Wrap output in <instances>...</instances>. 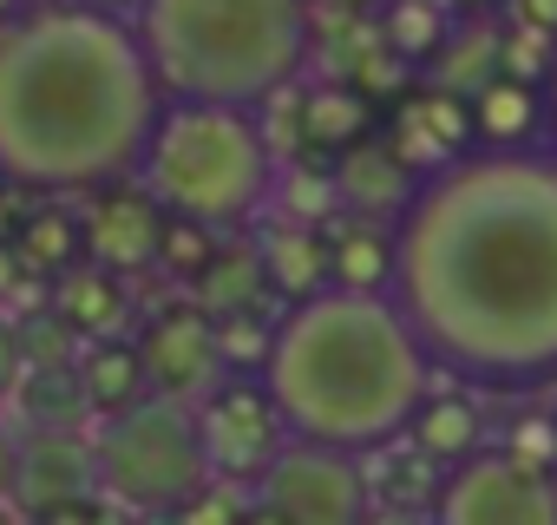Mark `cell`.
Wrapping results in <instances>:
<instances>
[{
	"mask_svg": "<svg viewBox=\"0 0 557 525\" xmlns=\"http://www.w3.org/2000/svg\"><path fill=\"white\" fill-rule=\"evenodd\" d=\"M394 309L472 394L557 388V151H485L420 178L394 223Z\"/></svg>",
	"mask_w": 557,
	"mask_h": 525,
	"instance_id": "1",
	"label": "cell"
},
{
	"mask_svg": "<svg viewBox=\"0 0 557 525\" xmlns=\"http://www.w3.org/2000/svg\"><path fill=\"white\" fill-rule=\"evenodd\" d=\"M164 112L132 21L53 0L0 21V178L73 197L132 184Z\"/></svg>",
	"mask_w": 557,
	"mask_h": 525,
	"instance_id": "2",
	"label": "cell"
},
{
	"mask_svg": "<svg viewBox=\"0 0 557 525\" xmlns=\"http://www.w3.org/2000/svg\"><path fill=\"white\" fill-rule=\"evenodd\" d=\"M433 381L440 368L413 322L394 309V296L348 290H322L275 316V349L262 368V388L289 440L335 447L355 460L400 440Z\"/></svg>",
	"mask_w": 557,
	"mask_h": 525,
	"instance_id": "3",
	"label": "cell"
},
{
	"mask_svg": "<svg viewBox=\"0 0 557 525\" xmlns=\"http://www.w3.org/2000/svg\"><path fill=\"white\" fill-rule=\"evenodd\" d=\"M132 34L164 99L197 106H269L309 66V0H145Z\"/></svg>",
	"mask_w": 557,
	"mask_h": 525,
	"instance_id": "4",
	"label": "cell"
},
{
	"mask_svg": "<svg viewBox=\"0 0 557 525\" xmlns=\"http://www.w3.org/2000/svg\"><path fill=\"white\" fill-rule=\"evenodd\" d=\"M275 178L283 158L262 112L164 99L132 184H145L164 217H190L216 236H249L275 210Z\"/></svg>",
	"mask_w": 557,
	"mask_h": 525,
	"instance_id": "5",
	"label": "cell"
},
{
	"mask_svg": "<svg viewBox=\"0 0 557 525\" xmlns=\"http://www.w3.org/2000/svg\"><path fill=\"white\" fill-rule=\"evenodd\" d=\"M197 486H210L197 407L151 394L132 414H119V420L99 427V492L112 505L158 518V512L184 505Z\"/></svg>",
	"mask_w": 557,
	"mask_h": 525,
	"instance_id": "6",
	"label": "cell"
},
{
	"mask_svg": "<svg viewBox=\"0 0 557 525\" xmlns=\"http://www.w3.org/2000/svg\"><path fill=\"white\" fill-rule=\"evenodd\" d=\"M197 434H203V460H210V479L223 486H262V473L283 460L289 447V427L275 414L262 375H223L203 401H197Z\"/></svg>",
	"mask_w": 557,
	"mask_h": 525,
	"instance_id": "7",
	"label": "cell"
},
{
	"mask_svg": "<svg viewBox=\"0 0 557 525\" xmlns=\"http://www.w3.org/2000/svg\"><path fill=\"white\" fill-rule=\"evenodd\" d=\"M426 525H557V473L485 447L440 479Z\"/></svg>",
	"mask_w": 557,
	"mask_h": 525,
	"instance_id": "8",
	"label": "cell"
},
{
	"mask_svg": "<svg viewBox=\"0 0 557 525\" xmlns=\"http://www.w3.org/2000/svg\"><path fill=\"white\" fill-rule=\"evenodd\" d=\"M256 499L283 525H368L374 518L361 460L335 447H302V440L283 447V460L262 473Z\"/></svg>",
	"mask_w": 557,
	"mask_h": 525,
	"instance_id": "9",
	"label": "cell"
},
{
	"mask_svg": "<svg viewBox=\"0 0 557 525\" xmlns=\"http://www.w3.org/2000/svg\"><path fill=\"white\" fill-rule=\"evenodd\" d=\"M138 362H145V381L158 401H184L197 407L216 381H223V355H216V322L184 296V303H164L151 309V322H138Z\"/></svg>",
	"mask_w": 557,
	"mask_h": 525,
	"instance_id": "10",
	"label": "cell"
},
{
	"mask_svg": "<svg viewBox=\"0 0 557 525\" xmlns=\"http://www.w3.org/2000/svg\"><path fill=\"white\" fill-rule=\"evenodd\" d=\"M79 230H86V262L119 283L158 270V243H164V210L151 204L145 184H112L99 191L86 210H79Z\"/></svg>",
	"mask_w": 557,
	"mask_h": 525,
	"instance_id": "11",
	"label": "cell"
},
{
	"mask_svg": "<svg viewBox=\"0 0 557 525\" xmlns=\"http://www.w3.org/2000/svg\"><path fill=\"white\" fill-rule=\"evenodd\" d=\"M99 492V434L86 427H34L21 440V473H14V499L40 518L53 505L92 499Z\"/></svg>",
	"mask_w": 557,
	"mask_h": 525,
	"instance_id": "12",
	"label": "cell"
},
{
	"mask_svg": "<svg viewBox=\"0 0 557 525\" xmlns=\"http://www.w3.org/2000/svg\"><path fill=\"white\" fill-rule=\"evenodd\" d=\"M472 145H479V132H472V99H459V93H446V86L413 93V99L394 112V125H387V151H394L407 171H420V178H433L440 164L466 158Z\"/></svg>",
	"mask_w": 557,
	"mask_h": 525,
	"instance_id": "13",
	"label": "cell"
},
{
	"mask_svg": "<svg viewBox=\"0 0 557 525\" xmlns=\"http://www.w3.org/2000/svg\"><path fill=\"white\" fill-rule=\"evenodd\" d=\"M256 256H262V277H269V290H275V303H283V309H296V303L335 290V283H329V236L309 230V223L262 217Z\"/></svg>",
	"mask_w": 557,
	"mask_h": 525,
	"instance_id": "14",
	"label": "cell"
},
{
	"mask_svg": "<svg viewBox=\"0 0 557 525\" xmlns=\"http://www.w3.org/2000/svg\"><path fill=\"white\" fill-rule=\"evenodd\" d=\"M335 191H342V210L348 217H368V223H400L413 191H420V171H407L387 145H355L335 158Z\"/></svg>",
	"mask_w": 557,
	"mask_h": 525,
	"instance_id": "15",
	"label": "cell"
},
{
	"mask_svg": "<svg viewBox=\"0 0 557 525\" xmlns=\"http://www.w3.org/2000/svg\"><path fill=\"white\" fill-rule=\"evenodd\" d=\"M407 440H413L440 473L466 466L472 453H485V407H479V394L440 375V381H433V394L420 401V414H413Z\"/></svg>",
	"mask_w": 557,
	"mask_h": 525,
	"instance_id": "16",
	"label": "cell"
},
{
	"mask_svg": "<svg viewBox=\"0 0 557 525\" xmlns=\"http://www.w3.org/2000/svg\"><path fill=\"white\" fill-rule=\"evenodd\" d=\"M329 283L348 296H394V223L368 217H335L329 230Z\"/></svg>",
	"mask_w": 557,
	"mask_h": 525,
	"instance_id": "17",
	"label": "cell"
},
{
	"mask_svg": "<svg viewBox=\"0 0 557 525\" xmlns=\"http://www.w3.org/2000/svg\"><path fill=\"white\" fill-rule=\"evenodd\" d=\"M73 375H79V394H86V414L92 420H119L138 401H151V381H145V362H138V342L132 335L86 342L79 362H73Z\"/></svg>",
	"mask_w": 557,
	"mask_h": 525,
	"instance_id": "18",
	"label": "cell"
},
{
	"mask_svg": "<svg viewBox=\"0 0 557 525\" xmlns=\"http://www.w3.org/2000/svg\"><path fill=\"white\" fill-rule=\"evenodd\" d=\"M190 303H197L210 322H223V316H269L275 290H269V277H262V256H256L249 236H230V243L210 256V270L190 283Z\"/></svg>",
	"mask_w": 557,
	"mask_h": 525,
	"instance_id": "19",
	"label": "cell"
},
{
	"mask_svg": "<svg viewBox=\"0 0 557 525\" xmlns=\"http://www.w3.org/2000/svg\"><path fill=\"white\" fill-rule=\"evenodd\" d=\"M472 132H479L485 151H524V145H537L544 138V86L511 80V73L485 80L472 93Z\"/></svg>",
	"mask_w": 557,
	"mask_h": 525,
	"instance_id": "20",
	"label": "cell"
},
{
	"mask_svg": "<svg viewBox=\"0 0 557 525\" xmlns=\"http://www.w3.org/2000/svg\"><path fill=\"white\" fill-rule=\"evenodd\" d=\"M361 473H368V499H374V512H413V518H426L433 512V499H440V466L400 434V440H387V447H374V453H361Z\"/></svg>",
	"mask_w": 557,
	"mask_h": 525,
	"instance_id": "21",
	"label": "cell"
},
{
	"mask_svg": "<svg viewBox=\"0 0 557 525\" xmlns=\"http://www.w3.org/2000/svg\"><path fill=\"white\" fill-rule=\"evenodd\" d=\"M53 316H60L79 342H106V335H125L132 296H125L119 277H106V270H92V262H79V270H66L60 290H53Z\"/></svg>",
	"mask_w": 557,
	"mask_h": 525,
	"instance_id": "22",
	"label": "cell"
},
{
	"mask_svg": "<svg viewBox=\"0 0 557 525\" xmlns=\"http://www.w3.org/2000/svg\"><path fill=\"white\" fill-rule=\"evenodd\" d=\"M368 119L374 112H368L361 86H342V80L309 86V99H302V145L322 151V158H342V151L368 145Z\"/></svg>",
	"mask_w": 557,
	"mask_h": 525,
	"instance_id": "23",
	"label": "cell"
},
{
	"mask_svg": "<svg viewBox=\"0 0 557 525\" xmlns=\"http://www.w3.org/2000/svg\"><path fill=\"white\" fill-rule=\"evenodd\" d=\"M14 249L34 277H66L86 262V230H79V210L66 204H40V210H21L14 223Z\"/></svg>",
	"mask_w": 557,
	"mask_h": 525,
	"instance_id": "24",
	"label": "cell"
},
{
	"mask_svg": "<svg viewBox=\"0 0 557 525\" xmlns=\"http://www.w3.org/2000/svg\"><path fill=\"white\" fill-rule=\"evenodd\" d=\"M453 40V8L446 0H387V14H381V47L407 66L446 53Z\"/></svg>",
	"mask_w": 557,
	"mask_h": 525,
	"instance_id": "25",
	"label": "cell"
},
{
	"mask_svg": "<svg viewBox=\"0 0 557 525\" xmlns=\"http://www.w3.org/2000/svg\"><path fill=\"white\" fill-rule=\"evenodd\" d=\"M269 217H289V223H309V230H329L342 217V191H335V164H309V151L296 164H283V178H275V210Z\"/></svg>",
	"mask_w": 557,
	"mask_h": 525,
	"instance_id": "26",
	"label": "cell"
},
{
	"mask_svg": "<svg viewBox=\"0 0 557 525\" xmlns=\"http://www.w3.org/2000/svg\"><path fill=\"white\" fill-rule=\"evenodd\" d=\"M14 414L27 427H79V420H92L73 368H27L14 381Z\"/></svg>",
	"mask_w": 557,
	"mask_h": 525,
	"instance_id": "27",
	"label": "cell"
},
{
	"mask_svg": "<svg viewBox=\"0 0 557 525\" xmlns=\"http://www.w3.org/2000/svg\"><path fill=\"white\" fill-rule=\"evenodd\" d=\"M223 249V236L216 230H203V223H190V217H164V243H158V270L164 277H177L184 290L210 270V256Z\"/></svg>",
	"mask_w": 557,
	"mask_h": 525,
	"instance_id": "28",
	"label": "cell"
},
{
	"mask_svg": "<svg viewBox=\"0 0 557 525\" xmlns=\"http://www.w3.org/2000/svg\"><path fill=\"white\" fill-rule=\"evenodd\" d=\"M269 349H275V322L269 316H223L216 322L223 375H262L269 368Z\"/></svg>",
	"mask_w": 557,
	"mask_h": 525,
	"instance_id": "29",
	"label": "cell"
},
{
	"mask_svg": "<svg viewBox=\"0 0 557 525\" xmlns=\"http://www.w3.org/2000/svg\"><path fill=\"white\" fill-rule=\"evenodd\" d=\"M243 512H249L243 486H223V479H210V486H197L184 505L158 512V525H243Z\"/></svg>",
	"mask_w": 557,
	"mask_h": 525,
	"instance_id": "30",
	"label": "cell"
},
{
	"mask_svg": "<svg viewBox=\"0 0 557 525\" xmlns=\"http://www.w3.org/2000/svg\"><path fill=\"white\" fill-rule=\"evenodd\" d=\"M79 349H86V342H79L60 316H27V322H21V355H27V368H73Z\"/></svg>",
	"mask_w": 557,
	"mask_h": 525,
	"instance_id": "31",
	"label": "cell"
},
{
	"mask_svg": "<svg viewBox=\"0 0 557 525\" xmlns=\"http://www.w3.org/2000/svg\"><path fill=\"white\" fill-rule=\"evenodd\" d=\"M498 453H511V460H524L537 473H557V420H537V414L511 420V434L498 440Z\"/></svg>",
	"mask_w": 557,
	"mask_h": 525,
	"instance_id": "32",
	"label": "cell"
},
{
	"mask_svg": "<svg viewBox=\"0 0 557 525\" xmlns=\"http://www.w3.org/2000/svg\"><path fill=\"white\" fill-rule=\"evenodd\" d=\"M40 525H125V518H119V505L106 492H92V499H73V505L40 512Z\"/></svg>",
	"mask_w": 557,
	"mask_h": 525,
	"instance_id": "33",
	"label": "cell"
},
{
	"mask_svg": "<svg viewBox=\"0 0 557 525\" xmlns=\"http://www.w3.org/2000/svg\"><path fill=\"white\" fill-rule=\"evenodd\" d=\"M27 375V355H21V329L0 316V401H14V381Z\"/></svg>",
	"mask_w": 557,
	"mask_h": 525,
	"instance_id": "34",
	"label": "cell"
},
{
	"mask_svg": "<svg viewBox=\"0 0 557 525\" xmlns=\"http://www.w3.org/2000/svg\"><path fill=\"white\" fill-rule=\"evenodd\" d=\"M400 80H407V60H394L387 47L361 60V93H387V86H400Z\"/></svg>",
	"mask_w": 557,
	"mask_h": 525,
	"instance_id": "35",
	"label": "cell"
},
{
	"mask_svg": "<svg viewBox=\"0 0 557 525\" xmlns=\"http://www.w3.org/2000/svg\"><path fill=\"white\" fill-rule=\"evenodd\" d=\"M511 21H518V27H537V34L557 40V0H511Z\"/></svg>",
	"mask_w": 557,
	"mask_h": 525,
	"instance_id": "36",
	"label": "cell"
},
{
	"mask_svg": "<svg viewBox=\"0 0 557 525\" xmlns=\"http://www.w3.org/2000/svg\"><path fill=\"white\" fill-rule=\"evenodd\" d=\"M27 262H21V249L8 243V236H0V296H14V290H27Z\"/></svg>",
	"mask_w": 557,
	"mask_h": 525,
	"instance_id": "37",
	"label": "cell"
},
{
	"mask_svg": "<svg viewBox=\"0 0 557 525\" xmlns=\"http://www.w3.org/2000/svg\"><path fill=\"white\" fill-rule=\"evenodd\" d=\"M14 473H21V434L0 427V499L14 492Z\"/></svg>",
	"mask_w": 557,
	"mask_h": 525,
	"instance_id": "38",
	"label": "cell"
},
{
	"mask_svg": "<svg viewBox=\"0 0 557 525\" xmlns=\"http://www.w3.org/2000/svg\"><path fill=\"white\" fill-rule=\"evenodd\" d=\"M544 145L557 151V60H550V80H544Z\"/></svg>",
	"mask_w": 557,
	"mask_h": 525,
	"instance_id": "39",
	"label": "cell"
},
{
	"mask_svg": "<svg viewBox=\"0 0 557 525\" xmlns=\"http://www.w3.org/2000/svg\"><path fill=\"white\" fill-rule=\"evenodd\" d=\"M34 8H53V0H0V21H21V14H34Z\"/></svg>",
	"mask_w": 557,
	"mask_h": 525,
	"instance_id": "40",
	"label": "cell"
},
{
	"mask_svg": "<svg viewBox=\"0 0 557 525\" xmlns=\"http://www.w3.org/2000/svg\"><path fill=\"white\" fill-rule=\"evenodd\" d=\"M86 8H106V14H119V21H132L145 0H86Z\"/></svg>",
	"mask_w": 557,
	"mask_h": 525,
	"instance_id": "41",
	"label": "cell"
},
{
	"mask_svg": "<svg viewBox=\"0 0 557 525\" xmlns=\"http://www.w3.org/2000/svg\"><path fill=\"white\" fill-rule=\"evenodd\" d=\"M243 525H283V518H275V512H269L262 499H249V512H243Z\"/></svg>",
	"mask_w": 557,
	"mask_h": 525,
	"instance_id": "42",
	"label": "cell"
},
{
	"mask_svg": "<svg viewBox=\"0 0 557 525\" xmlns=\"http://www.w3.org/2000/svg\"><path fill=\"white\" fill-rule=\"evenodd\" d=\"M446 8H466V0H446Z\"/></svg>",
	"mask_w": 557,
	"mask_h": 525,
	"instance_id": "43",
	"label": "cell"
},
{
	"mask_svg": "<svg viewBox=\"0 0 557 525\" xmlns=\"http://www.w3.org/2000/svg\"><path fill=\"white\" fill-rule=\"evenodd\" d=\"M0 525H8V518H0Z\"/></svg>",
	"mask_w": 557,
	"mask_h": 525,
	"instance_id": "44",
	"label": "cell"
}]
</instances>
